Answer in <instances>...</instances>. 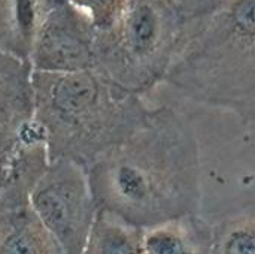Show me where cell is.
<instances>
[{
  "mask_svg": "<svg viewBox=\"0 0 255 254\" xmlns=\"http://www.w3.org/2000/svg\"><path fill=\"white\" fill-rule=\"evenodd\" d=\"M33 69L28 63L0 49V130L33 118Z\"/></svg>",
  "mask_w": 255,
  "mask_h": 254,
  "instance_id": "9",
  "label": "cell"
},
{
  "mask_svg": "<svg viewBox=\"0 0 255 254\" xmlns=\"http://www.w3.org/2000/svg\"><path fill=\"white\" fill-rule=\"evenodd\" d=\"M97 210L149 229L200 208V151L190 121L172 106L151 108L126 142L87 168Z\"/></svg>",
  "mask_w": 255,
  "mask_h": 254,
  "instance_id": "1",
  "label": "cell"
},
{
  "mask_svg": "<svg viewBox=\"0 0 255 254\" xmlns=\"http://www.w3.org/2000/svg\"><path fill=\"white\" fill-rule=\"evenodd\" d=\"M164 82L197 103L255 120V0H232L203 22Z\"/></svg>",
  "mask_w": 255,
  "mask_h": 254,
  "instance_id": "3",
  "label": "cell"
},
{
  "mask_svg": "<svg viewBox=\"0 0 255 254\" xmlns=\"http://www.w3.org/2000/svg\"><path fill=\"white\" fill-rule=\"evenodd\" d=\"M81 254H145L143 229L97 210Z\"/></svg>",
  "mask_w": 255,
  "mask_h": 254,
  "instance_id": "10",
  "label": "cell"
},
{
  "mask_svg": "<svg viewBox=\"0 0 255 254\" xmlns=\"http://www.w3.org/2000/svg\"><path fill=\"white\" fill-rule=\"evenodd\" d=\"M49 163L46 135L34 118L0 130V213L30 205Z\"/></svg>",
  "mask_w": 255,
  "mask_h": 254,
  "instance_id": "6",
  "label": "cell"
},
{
  "mask_svg": "<svg viewBox=\"0 0 255 254\" xmlns=\"http://www.w3.org/2000/svg\"><path fill=\"white\" fill-rule=\"evenodd\" d=\"M0 254H67L30 205L0 213Z\"/></svg>",
  "mask_w": 255,
  "mask_h": 254,
  "instance_id": "8",
  "label": "cell"
},
{
  "mask_svg": "<svg viewBox=\"0 0 255 254\" xmlns=\"http://www.w3.org/2000/svg\"><path fill=\"white\" fill-rule=\"evenodd\" d=\"M33 118L46 135L49 160L69 159L85 169L126 142L149 117L143 99L97 69L69 73L34 72Z\"/></svg>",
  "mask_w": 255,
  "mask_h": 254,
  "instance_id": "2",
  "label": "cell"
},
{
  "mask_svg": "<svg viewBox=\"0 0 255 254\" xmlns=\"http://www.w3.org/2000/svg\"><path fill=\"white\" fill-rule=\"evenodd\" d=\"M187 40L164 0H127L117 24L94 39V69L142 97L166 81Z\"/></svg>",
  "mask_w": 255,
  "mask_h": 254,
  "instance_id": "4",
  "label": "cell"
},
{
  "mask_svg": "<svg viewBox=\"0 0 255 254\" xmlns=\"http://www.w3.org/2000/svg\"><path fill=\"white\" fill-rule=\"evenodd\" d=\"M214 254H255V217H236L214 226Z\"/></svg>",
  "mask_w": 255,
  "mask_h": 254,
  "instance_id": "11",
  "label": "cell"
},
{
  "mask_svg": "<svg viewBox=\"0 0 255 254\" xmlns=\"http://www.w3.org/2000/svg\"><path fill=\"white\" fill-rule=\"evenodd\" d=\"M181 19L190 36L232 0H164Z\"/></svg>",
  "mask_w": 255,
  "mask_h": 254,
  "instance_id": "12",
  "label": "cell"
},
{
  "mask_svg": "<svg viewBox=\"0 0 255 254\" xmlns=\"http://www.w3.org/2000/svg\"><path fill=\"white\" fill-rule=\"evenodd\" d=\"M145 254H214V226L197 214L143 231Z\"/></svg>",
  "mask_w": 255,
  "mask_h": 254,
  "instance_id": "7",
  "label": "cell"
},
{
  "mask_svg": "<svg viewBox=\"0 0 255 254\" xmlns=\"http://www.w3.org/2000/svg\"><path fill=\"white\" fill-rule=\"evenodd\" d=\"M30 207L67 254H81L97 214L87 169L69 159L49 163Z\"/></svg>",
  "mask_w": 255,
  "mask_h": 254,
  "instance_id": "5",
  "label": "cell"
}]
</instances>
